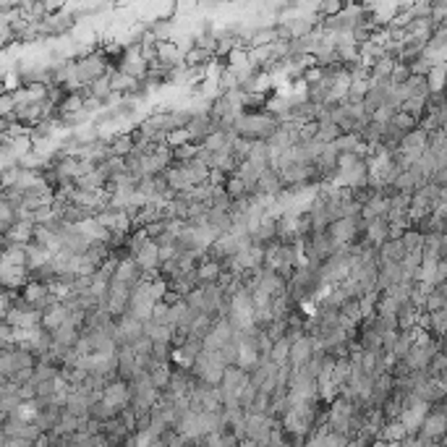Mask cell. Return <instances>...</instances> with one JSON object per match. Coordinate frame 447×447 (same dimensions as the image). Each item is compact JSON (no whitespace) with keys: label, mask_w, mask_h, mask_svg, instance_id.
Here are the masks:
<instances>
[{"label":"cell","mask_w":447,"mask_h":447,"mask_svg":"<svg viewBox=\"0 0 447 447\" xmlns=\"http://www.w3.org/2000/svg\"><path fill=\"white\" fill-rule=\"evenodd\" d=\"M280 129L277 118H272L270 113H262V110H251V113H241L235 118L233 131L235 136L248 141H270Z\"/></svg>","instance_id":"obj_1"},{"label":"cell","mask_w":447,"mask_h":447,"mask_svg":"<svg viewBox=\"0 0 447 447\" xmlns=\"http://www.w3.org/2000/svg\"><path fill=\"white\" fill-rule=\"evenodd\" d=\"M225 369H228V364L223 361L220 353L204 351L199 358L194 361V366H191V374H194L197 382H204V385H212V387H220Z\"/></svg>","instance_id":"obj_2"},{"label":"cell","mask_w":447,"mask_h":447,"mask_svg":"<svg viewBox=\"0 0 447 447\" xmlns=\"http://www.w3.org/2000/svg\"><path fill=\"white\" fill-rule=\"evenodd\" d=\"M251 385V374L244 372L241 366H228L223 374V382H220V395H223V408H233V405H241L238 398L241 392Z\"/></svg>","instance_id":"obj_3"},{"label":"cell","mask_w":447,"mask_h":447,"mask_svg":"<svg viewBox=\"0 0 447 447\" xmlns=\"http://www.w3.org/2000/svg\"><path fill=\"white\" fill-rule=\"evenodd\" d=\"M280 429V421L275 416H259V413H246V439H254L259 447L270 445L272 435Z\"/></svg>","instance_id":"obj_4"},{"label":"cell","mask_w":447,"mask_h":447,"mask_svg":"<svg viewBox=\"0 0 447 447\" xmlns=\"http://www.w3.org/2000/svg\"><path fill=\"white\" fill-rule=\"evenodd\" d=\"M76 76L84 84V89H86V84L107 76V55L100 53V50H94L89 55H82V58L76 60Z\"/></svg>","instance_id":"obj_5"},{"label":"cell","mask_w":447,"mask_h":447,"mask_svg":"<svg viewBox=\"0 0 447 447\" xmlns=\"http://www.w3.org/2000/svg\"><path fill=\"white\" fill-rule=\"evenodd\" d=\"M116 345L118 348H134L136 343L144 338V322L134 314H123L120 319H116Z\"/></svg>","instance_id":"obj_6"},{"label":"cell","mask_w":447,"mask_h":447,"mask_svg":"<svg viewBox=\"0 0 447 447\" xmlns=\"http://www.w3.org/2000/svg\"><path fill=\"white\" fill-rule=\"evenodd\" d=\"M118 71H123L126 76L136 79V82H147V76H149V60L144 58L139 42L126 47V53H123V58H120Z\"/></svg>","instance_id":"obj_7"},{"label":"cell","mask_w":447,"mask_h":447,"mask_svg":"<svg viewBox=\"0 0 447 447\" xmlns=\"http://www.w3.org/2000/svg\"><path fill=\"white\" fill-rule=\"evenodd\" d=\"M364 228H366L364 217H343V220L329 225L327 233L332 235L335 246H353L358 233H364Z\"/></svg>","instance_id":"obj_8"},{"label":"cell","mask_w":447,"mask_h":447,"mask_svg":"<svg viewBox=\"0 0 447 447\" xmlns=\"http://www.w3.org/2000/svg\"><path fill=\"white\" fill-rule=\"evenodd\" d=\"M306 262H311V264H325L329 262V257L335 254V241H332V235L329 233H314L311 238H306Z\"/></svg>","instance_id":"obj_9"},{"label":"cell","mask_w":447,"mask_h":447,"mask_svg":"<svg viewBox=\"0 0 447 447\" xmlns=\"http://www.w3.org/2000/svg\"><path fill=\"white\" fill-rule=\"evenodd\" d=\"M251 293H262L267 295V298H282V295H288V280L282 277L280 272L275 270H262L257 277V285H254V291Z\"/></svg>","instance_id":"obj_10"},{"label":"cell","mask_w":447,"mask_h":447,"mask_svg":"<svg viewBox=\"0 0 447 447\" xmlns=\"http://www.w3.org/2000/svg\"><path fill=\"white\" fill-rule=\"evenodd\" d=\"M233 338H235L233 325H230L225 317H217V319H215V327H212L210 335L204 338V351L220 353L228 343H233Z\"/></svg>","instance_id":"obj_11"},{"label":"cell","mask_w":447,"mask_h":447,"mask_svg":"<svg viewBox=\"0 0 447 447\" xmlns=\"http://www.w3.org/2000/svg\"><path fill=\"white\" fill-rule=\"evenodd\" d=\"M144 280V272H141L139 262L131 257H123L118 259V267H116V277H113V282H120V285H126V288H131V291H136L139 288V282Z\"/></svg>","instance_id":"obj_12"},{"label":"cell","mask_w":447,"mask_h":447,"mask_svg":"<svg viewBox=\"0 0 447 447\" xmlns=\"http://www.w3.org/2000/svg\"><path fill=\"white\" fill-rule=\"evenodd\" d=\"M429 411H432V405H429V403H423V400L413 403L411 408H405V411H403L400 423L405 426L408 437H419V432H421V426H423V421H426Z\"/></svg>","instance_id":"obj_13"},{"label":"cell","mask_w":447,"mask_h":447,"mask_svg":"<svg viewBox=\"0 0 447 447\" xmlns=\"http://www.w3.org/2000/svg\"><path fill=\"white\" fill-rule=\"evenodd\" d=\"M102 400H105L110 408H116L118 413L126 411L131 405V385L123 382V379H116L113 385H107V390L102 392Z\"/></svg>","instance_id":"obj_14"},{"label":"cell","mask_w":447,"mask_h":447,"mask_svg":"<svg viewBox=\"0 0 447 447\" xmlns=\"http://www.w3.org/2000/svg\"><path fill=\"white\" fill-rule=\"evenodd\" d=\"M134 259L139 262V267L144 275H157L160 272V246H157V241H147L144 246L134 254Z\"/></svg>","instance_id":"obj_15"},{"label":"cell","mask_w":447,"mask_h":447,"mask_svg":"<svg viewBox=\"0 0 447 447\" xmlns=\"http://www.w3.org/2000/svg\"><path fill=\"white\" fill-rule=\"evenodd\" d=\"M314 353H317V340H314L311 335H304V338L295 340L293 348H291V366H293V369H304V366L314 358Z\"/></svg>","instance_id":"obj_16"},{"label":"cell","mask_w":447,"mask_h":447,"mask_svg":"<svg viewBox=\"0 0 447 447\" xmlns=\"http://www.w3.org/2000/svg\"><path fill=\"white\" fill-rule=\"evenodd\" d=\"M282 191H285V181H282L280 170H277V167L264 170V176L259 178L257 194H262V197H270V199H277Z\"/></svg>","instance_id":"obj_17"},{"label":"cell","mask_w":447,"mask_h":447,"mask_svg":"<svg viewBox=\"0 0 447 447\" xmlns=\"http://www.w3.org/2000/svg\"><path fill=\"white\" fill-rule=\"evenodd\" d=\"M24 400H21V385L16 382H3L0 387V411L3 416H11L16 408H21Z\"/></svg>","instance_id":"obj_18"},{"label":"cell","mask_w":447,"mask_h":447,"mask_svg":"<svg viewBox=\"0 0 447 447\" xmlns=\"http://www.w3.org/2000/svg\"><path fill=\"white\" fill-rule=\"evenodd\" d=\"M390 241V223L387 220H372L364 228V244L372 248H382Z\"/></svg>","instance_id":"obj_19"},{"label":"cell","mask_w":447,"mask_h":447,"mask_svg":"<svg viewBox=\"0 0 447 447\" xmlns=\"http://www.w3.org/2000/svg\"><path fill=\"white\" fill-rule=\"evenodd\" d=\"M139 361H136V351L134 348H118V376L123 382H131L139 374Z\"/></svg>","instance_id":"obj_20"},{"label":"cell","mask_w":447,"mask_h":447,"mask_svg":"<svg viewBox=\"0 0 447 447\" xmlns=\"http://www.w3.org/2000/svg\"><path fill=\"white\" fill-rule=\"evenodd\" d=\"M147 374H149L154 387L160 390V392H165V390L170 387V379H173V366H170V361H154L152 358Z\"/></svg>","instance_id":"obj_21"},{"label":"cell","mask_w":447,"mask_h":447,"mask_svg":"<svg viewBox=\"0 0 447 447\" xmlns=\"http://www.w3.org/2000/svg\"><path fill=\"white\" fill-rule=\"evenodd\" d=\"M82 340V327L76 322H66L63 327H58L53 332V343L55 345H63V348H76V343Z\"/></svg>","instance_id":"obj_22"},{"label":"cell","mask_w":447,"mask_h":447,"mask_svg":"<svg viewBox=\"0 0 447 447\" xmlns=\"http://www.w3.org/2000/svg\"><path fill=\"white\" fill-rule=\"evenodd\" d=\"M71 319V309L66 304H55L53 309H47L45 314H42V327L47 332H55L58 327H63L66 322Z\"/></svg>","instance_id":"obj_23"},{"label":"cell","mask_w":447,"mask_h":447,"mask_svg":"<svg viewBox=\"0 0 447 447\" xmlns=\"http://www.w3.org/2000/svg\"><path fill=\"white\" fill-rule=\"evenodd\" d=\"M358 345H361V351L382 353V335H379L369 322H364V325H361V335H358Z\"/></svg>","instance_id":"obj_24"},{"label":"cell","mask_w":447,"mask_h":447,"mask_svg":"<svg viewBox=\"0 0 447 447\" xmlns=\"http://www.w3.org/2000/svg\"><path fill=\"white\" fill-rule=\"evenodd\" d=\"M76 186L84 188V191H94V194H100V191H105V186H110V181H107V176L100 170V167H94L92 173H86V176H82L79 181H76Z\"/></svg>","instance_id":"obj_25"},{"label":"cell","mask_w":447,"mask_h":447,"mask_svg":"<svg viewBox=\"0 0 447 447\" xmlns=\"http://www.w3.org/2000/svg\"><path fill=\"white\" fill-rule=\"evenodd\" d=\"M86 97H94V100H100V102H107L110 97H113V84H110V73L102 76V79H97V82L86 84V89H84Z\"/></svg>","instance_id":"obj_26"},{"label":"cell","mask_w":447,"mask_h":447,"mask_svg":"<svg viewBox=\"0 0 447 447\" xmlns=\"http://www.w3.org/2000/svg\"><path fill=\"white\" fill-rule=\"evenodd\" d=\"M144 335H149L152 343H170V345H173L176 329L165 327V325H157L154 319H147V322H144Z\"/></svg>","instance_id":"obj_27"},{"label":"cell","mask_w":447,"mask_h":447,"mask_svg":"<svg viewBox=\"0 0 447 447\" xmlns=\"http://www.w3.org/2000/svg\"><path fill=\"white\" fill-rule=\"evenodd\" d=\"M405 246H403V238H390L385 246L379 248V259L382 262H395V264H400L403 259H405Z\"/></svg>","instance_id":"obj_28"},{"label":"cell","mask_w":447,"mask_h":447,"mask_svg":"<svg viewBox=\"0 0 447 447\" xmlns=\"http://www.w3.org/2000/svg\"><path fill=\"white\" fill-rule=\"evenodd\" d=\"M291 348H293V343L288 340V338H282L272 345V353H270V361L275 366H285L291 364Z\"/></svg>","instance_id":"obj_29"},{"label":"cell","mask_w":447,"mask_h":447,"mask_svg":"<svg viewBox=\"0 0 447 447\" xmlns=\"http://www.w3.org/2000/svg\"><path fill=\"white\" fill-rule=\"evenodd\" d=\"M379 298H382V291L374 288V291H369L364 298H358V304H361V314H364V322L376 317V306H379Z\"/></svg>","instance_id":"obj_30"},{"label":"cell","mask_w":447,"mask_h":447,"mask_svg":"<svg viewBox=\"0 0 447 447\" xmlns=\"http://www.w3.org/2000/svg\"><path fill=\"white\" fill-rule=\"evenodd\" d=\"M423 244H426V235H423L419 228H411L408 233L403 235V246H405L408 254H419V251H423Z\"/></svg>","instance_id":"obj_31"},{"label":"cell","mask_w":447,"mask_h":447,"mask_svg":"<svg viewBox=\"0 0 447 447\" xmlns=\"http://www.w3.org/2000/svg\"><path fill=\"white\" fill-rule=\"evenodd\" d=\"M116 416H118V411L116 408H110L105 400H97L92 408H89V419H94V421H100V423H107L110 419H116Z\"/></svg>","instance_id":"obj_32"},{"label":"cell","mask_w":447,"mask_h":447,"mask_svg":"<svg viewBox=\"0 0 447 447\" xmlns=\"http://www.w3.org/2000/svg\"><path fill=\"white\" fill-rule=\"evenodd\" d=\"M165 144H167L170 149H181V147H186V144H194V136H191V131L188 129H176L167 134Z\"/></svg>","instance_id":"obj_33"},{"label":"cell","mask_w":447,"mask_h":447,"mask_svg":"<svg viewBox=\"0 0 447 447\" xmlns=\"http://www.w3.org/2000/svg\"><path fill=\"white\" fill-rule=\"evenodd\" d=\"M225 188H228V194H230V199H233V201H241V199H246V197H251V194H248V188H246V183H244L238 176L228 178Z\"/></svg>","instance_id":"obj_34"},{"label":"cell","mask_w":447,"mask_h":447,"mask_svg":"<svg viewBox=\"0 0 447 447\" xmlns=\"http://www.w3.org/2000/svg\"><path fill=\"white\" fill-rule=\"evenodd\" d=\"M400 311V304L392 298V295L382 293V298H379V306H376V317H398Z\"/></svg>","instance_id":"obj_35"},{"label":"cell","mask_w":447,"mask_h":447,"mask_svg":"<svg viewBox=\"0 0 447 447\" xmlns=\"http://www.w3.org/2000/svg\"><path fill=\"white\" fill-rule=\"evenodd\" d=\"M442 309H447V301H445V295L435 288L432 293L426 295V314H432V311H442Z\"/></svg>","instance_id":"obj_36"},{"label":"cell","mask_w":447,"mask_h":447,"mask_svg":"<svg viewBox=\"0 0 447 447\" xmlns=\"http://www.w3.org/2000/svg\"><path fill=\"white\" fill-rule=\"evenodd\" d=\"M413 73H411V66H405V63H395V69H392V76H390V82L395 84H405L408 79H411Z\"/></svg>","instance_id":"obj_37"},{"label":"cell","mask_w":447,"mask_h":447,"mask_svg":"<svg viewBox=\"0 0 447 447\" xmlns=\"http://www.w3.org/2000/svg\"><path fill=\"white\" fill-rule=\"evenodd\" d=\"M400 447H435V445L426 442V439H421V437H405V439L400 442Z\"/></svg>","instance_id":"obj_38"},{"label":"cell","mask_w":447,"mask_h":447,"mask_svg":"<svg viewBox=\"0 0 447 447\" xmlns=\"http://www.w3.org/2000/svg\"><path fill=\"white\" fill-rule=\"evenodd\" d=\"M3 447H21L19 439H11V437H3Z\"/></svg>","instance_id":"obj_39"},{"label":"cell","mask_w":447,"mask_h":447,"mask_svg":"<svg viewBox=\"0 0 447 447\" xmlns=\"http://www.w3.org/2000/svg\"><path fill=\"white\" fill-rule=\"evenodd\" d=\"M238 447H259V445L254 442V439H241V442H238Z\"/></svg>","instance_id":"obj_40"},{"label":"cell","mask_w":447,"mask_h":447,"mask_svg":"<svg viewBox=\"0 0 447 447\" xmlns=\"http://www.w3.org/2000/svg\"><path fill=\"white\" fill-rule=\"evenodd\" d=\"M435 447H447V442H445V445H435Z\"/></svg>","instance_id":"obj_41"},{"label":"cell","mask_w":447,"mask_h":447,"mask_svg":"<svg viewBox=\"0 0 447 447\" xmlns=\"http://www.w3.org/2000/svg\"><path fill=\"white\" fill-rule=\"evenodd\" d=\"M445 343H447V338H445Z\"/></svg>","instance_id":"obj_42"}]
</instances>
